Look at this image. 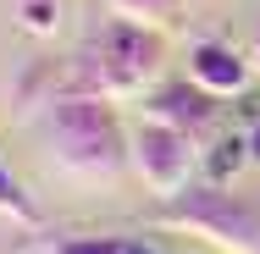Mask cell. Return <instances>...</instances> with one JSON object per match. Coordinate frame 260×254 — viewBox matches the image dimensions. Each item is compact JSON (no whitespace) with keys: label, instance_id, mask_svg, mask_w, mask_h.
I'll use <instances>...</instances> for the list:
<instances>
[{"label":"cell","instance_id":"obj_1","mask_svg":"<svg viewBox=\"0 0 260 254\" xmlns=\"http://www.w3.org/2000/svg\"><path fill=\"white\" fill-rule=\"evenodd\" d=\"M45 138L55 150V166L67 177H83V183H111V177H122V166H133L127 127L116 122L111 100H100V94H61V100H50Z\"/></svg>","mask_w":260,"mask_h":254},{"label":"cell","instance_id":"obj_2","mask_svg":"<svg viewBox=\"0 0 260 254\" xmlns=\"http://www.w3.org/2000/svg\"><path fill=\"white\" fill-rule=\"evenodd\" d=\"M166 66V39H160L150 22H127V17H111L89 33V45L78 50L72 66V83L67 94H100V100H127V94H144Z\"/></svg>","mask_w":260,"mask_h":254},{"label":"cell","instance_id":"obj_3","mask_svg":"<svg viewBox=\"0 0 260 254\" xmlns=\"http://www.w3.org/2000/svg\"><path fill=\"white\" fill-rule=\"evenodd\" d=\"M155 227H172V232H194L216 243L221 254H260V204L244 199V194H227L221 183H205V188H183L172 199L155 204Z\"/></svg>","mask_w":260,"mask_h":254},{"label":"cell","instance_id":"obj_4","mask_svg":"<svg viewBox=\"0 0 260 254\" xmlns=\"http://www.w3.org/2000/svg\"><path fill=\"white\" fill-rule=\"evenodd\" d=\"M127 144H133V171L155 188L160 199L183 194L188 177H194V166H200V144H194L188 133L155 122V116H139V122L127 127Z\"/></svg>","mask_w":260,"mask_h":254},{"label":"cell","instance_id":"obj_5","mask_svg":"<svg viewBox=\"0 0 260 254\" xmlns=\"http://www.w3.org/2000/svg\"><path fill=\"white\" fill-rule=\"evenodd\" d=\"M216 111H221V105H216V94H210V89H200L194 78H183V83H160L155 94L144 100V116H155V122H166V127L188 133L194 144L216 127Z\"/></svg>","mask_w":260,"mask_h":254},{"label":"cell","instance_id":"obj_6","mask_svg":"<svg viewBox=\"0 0 260 254\" xmlns=\"http://www.w3.org/2000/svg\"><path fill=\"white\" fill-rule=\"evenodd\" d=\"M188 78L221 100V94H238V89H249V78H255V61H249L244 50H233V45H221V39H200V45L188 50Z\"/></svg>","mask_w":260,"mask_h":254},{"label":"cell","instance_id":"obj_7","mask_svg":"<svg viewBox=\"0 0 260 254\" xmlns=\"http://www.w3.org/2000/svg\"><path fill=\"white\" fill-rule=\"evenodd\" d=\"M0 215L17 221V227H39V221H45V210L34 204V194L17 183V171H11L6 160H0Z\"/></svg>","mask_w":260,"mask_h":254},{"label":"cell","instance_id":"obj_8","mask_svg":"<svg viewBox=\"0 0 260 254\" xmlns=\"http://www.w3.org/2000/svg\"><path fill=\"white\" fill-rule=\"evenodd\" d=\"M55 254H139V243H127V238H111V232H100V238H67Z\"/></svg>","mask_w":260,"mask_h":254},{"label":"cell","instance_id":"obj_9","mask_svg":"<svg viewBox=\"0 0 260 254\" xmlns=\"http://www.w3.org/2000/svg\"><path fill=\"white\" fill-rule=\"evenodd\" d=\"M111 11L127 22H155V17H166V0H111Z\"/></svg>","mask_w":260,"mask_h":254},{"label":"cell","instance_id":"obj_10","mask_svg":"<svg viewBox=\"0 0 260 254\" xmlns=\"http://www.w3.org/2000/svg\"><path fill=\"white\" fill-rule=\"evenodd\" d=\"M28 28H50V6H45V0L28 6Z\"/></svg>","mask_w":260,"mask_h":254},{"label":"cell","instance_id":"obj_11","mask_svg":"<svg viewBox=\"0 0 260 254\" xmlns=\"http://www.w3.org/2000/svg\"><path fill=\"white\" fill-rule=\"evenodd\" d=\"M249 166H260V122L249 127Z\"/></svg>","mask_w":260,"mask_h":254},{"label":"cell","instance_id":"obj_12","mask_svg":"<svg viewBox=\"0 0 260 254\" xmlns=\"http://www.w3.org/2000/svg\"><path fill=\"white\" fill-rule=\"evenodd\" d=\"M249 61H255V72H260V28H255V45H249Z\"/></svg>","mask_w":260,"mask_h":254},{"label":"cell","instance_id":"obj_13","mask_svg":"<svg viewBox=\"0 0 260 254\" xmlns=\"http://www.w3.org/2000/svg\"><path fill=\"white\" fill-rule=\"evenodd\" d=\"M139 254H150V249H139Z\"/></svg>","mask_w":260,"mask_h":254}]
</instances>
